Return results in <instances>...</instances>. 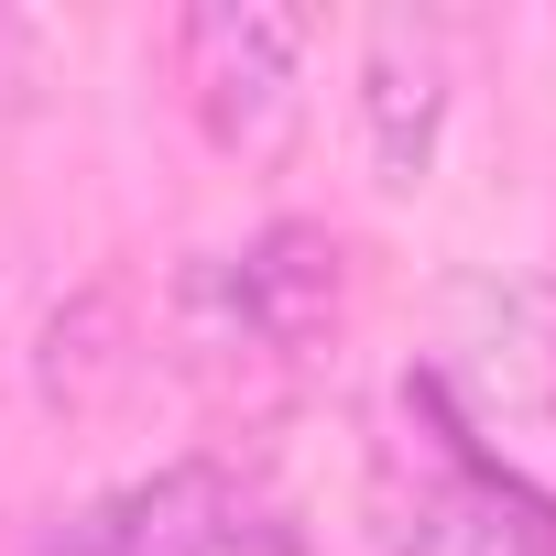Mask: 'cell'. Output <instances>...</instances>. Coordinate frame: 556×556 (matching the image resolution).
<instances>
[{
	"label": "cell",
	"mask_w": 556,
	"mask_h": 556,
	"mask_svg": "<svg viewBox=\"0 0 556 556\" xmlns=\"http://www.w3.org/2000/svg\"><path fill=\"white\" fill-rule=\"evenodd\" d=\"M306 45H317V23L285 12V0H207V12H186V99H197L218 153L273 164L295 142Z\"/></svg>",
	"instance_id": "1"
},
{
	"label": "cell",
	"mask_w": 556,
	"mask_h": 556,
	"mask_svg": "<svg viewBox=\"0 0 556 556\" xmlns=\"http://www.w3.org/2000/svg\"><path fill=\"white\" fill-rule=\"evenodd\" d=\"M218 273H229L240 339H251V350H273V361L328 350V339H339V317H350V251H339V229H328V218H273V229H262L251 251H229Z\"/></svg>",
	"instance_id": "2"
},
{
	"label": "cell",
	"mask_w": 556,
	"mask_h": 556,
	"mask_svg": "<svg viewBox=\"0 0 556 556\" xmlns=\"http://www.w3.org/2000/svg\"><path fill=\"white\" fill-rule=\"evenodd\" d=\"M447 131V34L415 12H371L361 34V153L382 197H415Z\"/></svg>",
	"instance_id": "3"
},
{
	"label": "cell",
	"mask_w": 556,
	"mask_h": 556,
	"mask_svg": "<svg viewBox=\"0 0 556 556\" xmlns=\"http://www.w3.org/2000/svg\"><path fill=\"white\" fill-rule=\"evenodd\" d=\"M88 545L99 556H229L240 545V480L218 458H175V469L88 502Z\"/></svg>",
	"instance_id": "4"
},
{
	"label": "cell",
	"mask_w": 556,
	"mask_h": 556,
	"mask_svg": "<svg viewBox=\"0 0 556 556\" xmlns=\"http://www.w3.org/2000/svg\"><path fill=\"white\" fill-rule=\"evenodd\" d=\"M131 371H142V350H131V295H121V285L66 295V306L45 317V339H34V393H45L55 415H110V404L131 393Z\"/></svg>",
	"instance_id": "5"
},
{
	"label": "cell",
	"mask_w": 556,
	"mask_h": 556,
	"mask_svg": "<svg viewBox=\"0 0 556 556\" xmlns=\"http://www.w3.org/2000/svg\"><path fill=\"white\" fill-rule=\"evenodd\" d=\"M393 556H556V523H545V502H523L513 480L447 469V480L415 491Z\"/></svg>",
	"instance_id": "6"
}]
</instances>
